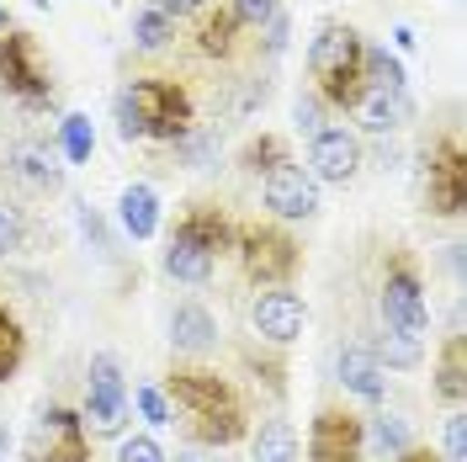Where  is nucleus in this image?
<instances>
[{"mask_svg": "<svg viewBox=\"0 0 467 462\" xmlns=\"http://www.w3.org/2000/svg\"><path fill=\"white\" fill-rule=\"evenodd\" d=\"M229 11H234V22H239V27L261 32L265 22H271V16H276V11H282V0H234Z\"/></svg>", "mask_w": 467, "mask_h": 462, "instance_id": "72a5a7b5", "label": "nucleus"}, {"mask_svg": "<svg viewBox=\"0 0 467 462\" xmlns=\"http://www.w3.org/2000/svg\"><path fill=\"white\" fill-rule=\"evenodd\" d=\"M5 171L16 175L27 192H43V197H54L64 186V165L54 160V149H43V144H16L5 154Z\"/></svg>", "mask_w": 467, "mask_h": 462, "instance_id": "dca6fc26", "label": "nucleus"}, {"mask_svg": "<svg viewBox=\"0 0 467 462\" xmlns=\"http://www.w3.org/2000/svg\"><path fill=\"white\" fill-rule=\"evenodd\" d=\"M467 207V160L457 139H441L425 165V213L431 218H457Z\"/></svg>", "mask_w": 467, "mask_h": 462, "instance_id": "1a4fd4ad", "label": "nucleus"}, {"mask_svg": "<svg viewBox=\"0 0 467 462\" xmlns=\"http://www.w3.org/2000/svg\"><path fill=\"white\" fill-rule=\"evenodd\" d=\"M160 394H165L171 415H181L186 431L197 436L202 446H234L239 436L250 431L244 394L234 388L229 377H218L213 367H171Z\"/></svg>", "mask_w": 467, "mask_h": 462, "instance_id": "f257e3e1", "label": "nucleus"}, {"mask_svg": "<svg viewBox=\"0 0 467 462\" xmlns=\"http://www.w3.org/2000/svg\"><path fill=\"white\" fill-rule=\"evenodd\" d=\"M22 457L27 462H90V431H86V420H80V409L48 404L37 415Z\"/></svg>", "mask_w": 467, "mask_h": 462, "instance_id": "6e6552de", "label": "nucleus"}, {"mask_svg": "<svg viewBox=\"0 0 467 462\" xmlns=\"http://www.w3.org/2000/svg\"><path fill=\"white\" fill-rule=\"evenodd\" d=\"M171 346L181 351V356H207V351L218 346V319L207 314L202 303H175Z\"/></svg>", "mask_w": 467, "mask_h": 462, "instance_id": "f3484780", "label": "nucleus"}, {"mask_svg": "<svg viewBox=\"0 0 467 462\" xmlns=\"http://www.w3.org/2000/svg\"><path fill=\"white\" fill-rule=\"evenodd\" d=\"M324 117H329V107H324L314 90H303V96L292 101V122H297V133H308V139L324 133Z\"/></svg>", "mask_w": 467, "mask_h": 462, "instance_id": "2f4dec72", "label": "nucleus"}, {"mask_svg": "<svg viewBox=\"0 0 467 462\" xmlns=\"http://www.w3.org/2000/svg\"><path fill=\"white\" fill-rule=\"evenodd\" d=\"M0 86L5 96L16 101V107H48L54 101V80H48V69H43V58H37V37L32 32H0Z\"/></svg>", "mask_w": 467, "mask_h": 462, "instance_id": "39448f33", "label": "nucleus"}, {"mask_svg": "<svg viewBox=\"0 0 467 462\" xmlns=\"http://www.w3.org/2000/svg\"><path fill=\"white\" fill-rule=\"evenodd\" d=\"M261 197L282 224H308V218L319 213V181L303 171L297 160H287V165H276V171L261 181Z\"/></svg>", "mask_w": 467, "mask_h": 462, "instance_id": "9b49d317", "label": "nucleus"}, {"mask_svg": "<svg viewBox=\"0 0 467 462\" xmlns=\"http://www.w3.org/2000/svg\"><path fill=\"white\" fill-rule=\"evenodd\" d=\"M234 32H239L234 11H213V5H207V11H202V27H197V48H202L207 58H223L234 48Z\"/></svg>", "mask_w": 467, "mask_h": 462, "instance_id": "c85d7f7f", "label": "nucleus"}, {"mask_svg": "<svg viewBox=\"0 0 467 462\" xmlns=\"http://www.w3.org/2000/svg\"><path fill=\"white\" fill-rule=\"evenodd\" d=\"M117 224H122L128 239H154V234H160V192H154L149 181L122 186V197H117Z\"/></svg>", "mask_w": 467, "mask_h": 462, "instance_id": "a211bd4d", "label": "nucleus"}, {"mask_svg": "<svg viewBox=\"0 0 467 462\" xmlns=\"http://www.w3.org/2000/svg\"><path fill=\"white\" fill-rule=\"evenodd\" d=\"M117 462H171V457H165V446L154 436H122L117 441Z\"/></svg>", "mask_w": 467, "mask_h": 462, "instance_id": "f704fd0d", "label": "nucleus"}, {"mask_svg": "<svg viewBox=\"0 0 467 462\" xmlns=\"http://www.w3.org/2000/svg\"><path fill=\"white\" fill-rule=\"evenodd\" d=\"M22 362H27V330H22V319L0 303V383H11V377L22 373Z\"/></svg>", "mask_w": 467, "mask_h": 462, "instance_id": "a878e982", "label": "nucleus"}, {"mask_svg": "<svg viewBox=\"0 0 467 462\" xmlns=\"http://www.w3.org/2000/svg\"><path fill=\"white\" fill-rule=\"evenodd\" d=\"M154 5H160V11H165V16H192V11H207V5H213V0H154Z\"/></svg>", "mask_w": 467, "mask_h": 462, "instance_id": "ea45409f", "label": "nucleus"}, {"mask_svg": "<svg viewBox=\"0 0 467 462\" xmlns=\"http://www.w3.org/2000/svg\"><path fill=\"white\" fill-rule=\"evenodd\" d=\"M128 404H139V415H144L149 425H171L175 415H171V404H165V394H160V388H133V399H128Z\"/></svg>", "mask_w": 467, "mask_h": 462, "instance_id": "e433bc0d", "label": "nucleus"}, {"mask_svg": "<svg viewBox=\"0 0 467 462\" xmlns=\"http://www.w3.org/2000/svg\"><path fill=\"white\" fill-rule=\"evenodd\" d=\"M58 144H64V160L69 165H90V154H96V128H90L86 112H64L58 122Z\"/></svg>", "mask_w": 467, "mask_h": 462, "instance_id": "cd10ccee", "label": "nucleus"}, {"mask_svg": "<svg viewBox=\"0 0 467 462\" xmlns=\"http://www.w3.org/2000/svg\"><path fill=\"white\" fill-rule=\"evenodd\" d=\"M234 256H239L244 282H255V288H287L297 277V266H303L297 239L276 224H239L234 229Z\"/></svg>", "mask_w": 467, "mask_h": 462, "instance_id": "20e7f679", "label": "nucleus"}, {"mask_svg": "<svg viewBox=\"0 0 467 462\" xmlns=\"http://www.w3.org/2000/svg\"><path fill=\"white\" fill-rule=\"evenodd\" d=\"M409 117H414L409 90H367V96L356 101V122H361L367 133H399Z\"/></svg>", "mask_w": 467, "mask_h": 462, "instance_id": "6ab92c4d", "label": "nucleus"}, {"mask_svg": "<svg viewBox=\"0 0 467 462\" xmlns=\"http://www.w3.org/2000/svg\"><path fill=\"white\" fill-rule=\"evenodd\" d=\"M0 32H11V16H5V5H0Z\"/></svg>", "mask_w": 467, "mask_h": 462, "instance_id": "a18cd8bd", "label": "nucleus"}, {"mask_svg": "<svg viewBox=\"0 0 467 462\" xmlns=\"http://www.w3.org/2000/svg\"><path fill=\"white\" fill-rule=\"evenodd\" d=\"M287 160H292V149H287V139H276V133L250 139L244 154H239V165H244V171H255V175H271L276 165H287Z\"/></svg>", "mask_w": 467, "mask_h": 462, "instance_id": "c756f323", "label": "nucleus"}, {"mask_svg": "<svg viewBox=\"0 0 467 462\" xmlns=\"http://www.w3.org/2000/svg\"><path fill=\"white\" fill-rule=\"evenodd\" d=\"M160 266H165V277H175V282L202 288V282H213V266H218V260L207 256V250H197L192 239L171 234V239H165V256H160Z\"/></svg>", "mask_w": 467, "mask_h": 462, "instance_id": "412c9836", "label": "nucleus"}, {"mask_svg": "<svg viewBox=\"0 0 467 462\" xmlns=\"http://www.w3.org/2000/svg\"><path fill=\"white\" fill-rule=\"evenodd\" d=\"M27 250V218H22V207L0 203V260L22 256Z\"/></svg>", "mask_w": 467, "mask_h": 462, "instance_id": "7c9ffc66", "label": "nucleus"}, {"mask_svg": "<svg viewBox=\"0 0 467 462\" xmlns=\"http://www.w3.org/2000/svg\"><path fill=\"white\" fill-rule=\"evenodd\" d=\"M75 218H80V234L90 239V250H96V256H112V234H107V224H101V213H96L90 203H80Z\"/></svg>", "mask_w": 467, "mask_h": 462, "instance_id": "c9c22d12", "label": "nucleus"}, {"mask_svg": "<svg viewBox=\"0 0 467 462\" xmlns=\"http://www.w3.org/2000/svg\"><path fill=\"white\" fill-rule=\"evenodd\" d=\"M361 415H350L340 404H324L308 420V462H361Z\"/></svg>", "mask_w": 467, "mask_h": 462, "instance_id": "9d476101", "label": "nucleus"}, {"mask_svg": "<svg viewBox=\"0 0 467 462\" xmlns=\"http://www.w3.org/2000/svg\"><path fill=\"white\" fill-rule=\"evenodd\" d=\"M361 48H367L361 32L350 22H335V16H324L308 37V80H314V96L329 112H356V101L367 96Z\"/></svg>", "mask_w": 467, "mask_h": 462, "instance_id": "7ed1b4c3", "label": "nucleus"}, {"mask_svg": "<svg viewBox=\"0 0 467 462\" xmlns=\"http://www.w3.org/2000/svg\"><path fill=\"white\" fill-rule=\"evenodd\" d=\"M250 324L265 346H292L308 324V303L292 288H261V298L250 303Z\"/></svg>", "mask_w": 467, "mask_h": 462, "instance_id": "ddd939ff", "label": "nucleus"}, {"mask_svg": "<svg viewBox=\"0 0 467 462\" xmlns=\"http://www.w3.org/2000/svg\"><path fill=\"white\" fill-rule=\"evenodd\" d=\"M90 436H122L128 425V383H122V367H117L112 351H96L86 373V409H80Z\"/></svg>", "mask_w": 467, "mask_h": 462, "instance_id": "0eeeda50", "label": "nucleus"}, {"mask_svg": "<svg viewBox=\"0 0 467 462\" xmlns=\"http://www.w3.org/2000/svg\"><path fill=\"white\" fill-rule=\"evenodd\" d=\"M361 446H367L372 457L393 462L399 452H409L414 441H409V425L399 420V415H388V409H378V415H361Z\"/></svg>", "mask_w": 467, "mask_h": 462, "instance_id": "4be33fe9", "label": "nucleus"}, {"mask_svg": "<svg viewBox=\"0 0 467 462\" xmlns=\"http://www.w3.org/2000/svg\"><path fill=\"white\" fill-rule=\"evenodd\" d=\"M393 462H441V457L431 452V446H409V452H399Z\"/></svg>", "mask_w": 467, "mask_h": 462, "instance_id": "a19ab883", "label": "nucleus"}, {"mask_svg": "<svg viewBox=\"0 0 467 462\" xmlns=\"http://www.w3.org/2000/svg\"><path fill=\"white\" fill-rule=\"evenodd\" d=\"M361 80H367V90H409V69L382 43H367L361 48Z\"/></svg>", "mask_w": 467, "mask_h": 462, "instance_id": "5701e85b", "label": "nucleus"}, {"mask_svg": "<svg viewBox=\"0 0 467 462\" xmlns=\"http://www.w3.org/2000/svg\"><path fill=\"white\" fill-rule=\"evenodd\" d=\"M5 446H11V431H5V420H0V457H5Z\"/></svg>", "mask_w": 467, "mask_h": 462, "instance_id": "c03bdc74", "label": "nucleus"}, {"mask_svg": "<svg viewBox=\"0 0 467 462\" xmlns=\"http://www.w3.org/2000/svg\"><path fill=\"white\" fill-rule=\"evenodd\" d=\"M250 457L255 462H297V431H292V420H282V415L261 420V431L250 441Z\"/></svg>", "mask_w": 467, "mask_h": 462, "instance_id": "b1692460", "label": "nucleus"}, {"mask_svg": "<svg viewBox=\"0 0 467 462\" xmlns=\"http://www.w3.org/2000/svg\"><path fill=\"white\" fill-rule=\"evenodd\" d=\"M213 149H218V139H213V133H202V128H192L186 139H175V154H181L192 171H202L207 160H213Z\"/></svg>", "mask_w": 467, "mask_h": 462, "instance_id": "473e14b6", "label": "nucleus"}, {"mask_svg": "<svg viewBox=\"0 0 467 462\" xmlns=\"http://www.w3.org/2000/svg\"><path fill=\"white\" fill-rule=\"evenodd\" d=\"M171 37H175V22L165 16V11H160V5H154V0L133 11V48H144V54H160Z\"/></svg>", "mask_w": 467, "mask_h": 462, "instance_id": "bb28decb", "label": "nucleus"}, {"mask_svg": "<svg viewBox=\"0 0 467 462\" xmlns=\"http://www.w3.org/2000/svg\"><path fill=\"white\" fill-rule=\"evenodd\" d=\"M361 160H367V149L350 128H324V133L308 139V165L303 171L324 181V186H346L350 175L361 171Z\"/></svg>", "mask_w": 467, "mask_h": 462, "instance_id": "f8f14e48", "label": "nucleus"}, {"mask_svg": "<svg viewBox=\"0 0 467 462\" xmlns=\"http://www.w3.org/2000/svg\"><path fill=\"white\" fill-rule=\"evenodd\" d=\"M378 314H382V330H399L409 341H425L431 303H425V282H420V271H414L409 256H393V266H388L382 292H378Z\"/></svg>", "mask_w": 467, "mask_h": 462, "instance_id": "423d86ee", "label": "nucleus"}, {"mask_svg": "<svg viewBox=\"0 0 467 462\" xmlns=\"http://www.w3.org/2000/svg\"><path fill=\"white\" fill-rule=\"evenodd\" d=\"M436 383H431V394H436L441 404L462 409L467 404V341L462 335H446V346H441L436 356Z\"/></svg>", "mask_w": 467, "mask_h": 462, "instance_id": "aec40b11", "label": "nucleus"}, {"mask_svg": "<svg viewBox=\"0 0 467 462\" xmlns=\"http://www.w3.org/2000/svg\"><path fill=\"white\" fill-rule=\"evenodd\" d=\"M197 122H192V96L186 86H175L165 75H139L117 90V139L122 144H139V139H154V144H175L186 139Z\"/></svg>", "mask_w": 467, "mask_h": 462, "instance_id": "f03ea898", "label": "nucleus"}, {"mask_svg": "<svg viewBox=\"0 0 467 462\" xmlns=\"http://www.w3.org/2000/svg\"><path fill=\"white\" fill-rule=\"evenodd\" d=\"M335 377H340L346 394L367 399V404H382V394H388V373L378 367V356H372L367 346H340L335 351Z\"/></svg>", "mask_w": 467, "mask_h": 462, "instance_id": "2eb2a0df", "label": "nucleus"}, {"mask_svg": "<svg viewBox=\"0 0 467 462\" xmlns=\"http://www.w3.org/2000/svg\"><path fill=\"white\" fill-rule=\"evenodd\" d=\"M234 229H239V224H234L223 207H213V203H192L186 213H181V218H175V229H171V234L192 239L197 250H207V256L218 260L223 250H234Z\"/></svg>", "mask_w": 467, "mask_h": 462, "instance_id": "4468645a", "label": "nucleus"}, {"mask_svg": "<svg viewBox=\"0 0 467 462\" xmlns=\"http://www.w3.org/2000/svg\"><path fill=\"white\" fill-rule=\"evenodd\" d=\"M441 462H467V415L462 409L446 415V457Z\"/></svg>", "mask_w": 467, "mask_h": 462, "instance_id": "4c0bfd02", "label": "nucleus"}, {"mask_svg": "<svg viewBox=\"0 0 467 462\" xmlns=\"http://www.w3.org/2000/svg\"><path fill=\"white\" fill-rule=\"evenodd\" d=\"M393 43H399V54H409V48H414V27L399 22V27H393Z\"/></svg>", "mask_w": 467, "mask_h": 462, "instance_id": "79ce46f5", "label": "nucleus"}, {"mask_svg": "<svg viewBox=\"0 0 467 462\" xmlns=\"http://www.w3.org/2000/svg\"><path fill=\"white\" fill-rule=\"evenodd\" d=\"M446 266H451V271L462 277V245H446Z\"/></svg>", "mask_w": 467, "mask_h": 462, "instance_id": "37998d69", "label": "nucleus"}, {"mask_svg": "<svg viewBox=\"0 0 467 462\" xmlns=\"http://www.w3.org/2000/svg\"><path fill=\"white\" fill-rule=\"evenodd\" d=\"M265 54L276 58L282 54V48H287V32H292V22H287V11H276V16H271V22H265Z\"/></svg>", "mask_w": 467, "mask_h": 462, "instance_id": "58836bf2", "label": "nucleus"}, {"mask_svg": "<svg viewBox=\"0 0 467 462\" xmlns=\"http://www.w3.org/2000/svg\"><path fill=\"white\" fill-rule=\"evenodd\" d=\"M175 462H197V457H175Z\"/></svg>", "mask_w": 467, "mask_h": 462, "instance_id": "49530a36", "label": "nucleus"}, {"mask_svg": "<svg viewBox=\"0 0 467 462\" xmlns=\"http://www.w3.org/2000/svg\"><path fill=\"white\" fill-rule=\"evenodd\" d=\"M367 351L378 356L382 373H409V367H420V362H425V341H409V335H399V330H382Z\"/></svg>", "mask_w": 467, "mask_h": 462, "instance_id": "393cba45", "label": "nucleus"}]
</instances>
